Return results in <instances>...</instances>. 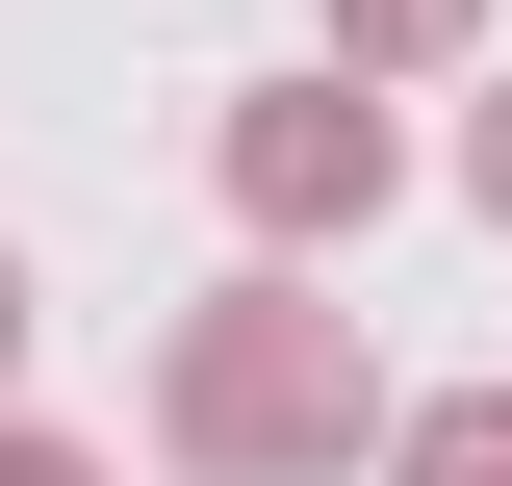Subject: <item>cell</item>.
I'll list each match as a JSON object with an SVG mask.
<instances>
[{"label": "cell", "mask_w": 512, "mask_h": 486, "mask_svg": "<svg viewBox=\"0 0 512 486\" xmlns=\"http://www.w3.org/2000/svg\"><path fill=\"white\" fill-rule=\"evenodd\" d=\"M487 52V0H333V77H461Z\"/></svg>", "instance_id": "3957f363"}, {"label": "cell", "mask_w": 512, "mask_h": 486, "mask_svg": "<svg viewBox=\"0 0 512 486\" xmlns=\"http://www.w3.org/2000/svg\"><path fill=\"white\" fill-rule=\"evenodd\" d=\"M205 154H231V231H256V256H333V231H384V180H410L384 77H333V52H308V77H256Z\"/></svg>", "instance_id": "7a4b0ae2"}, {"label": "cell", "mask_w": 512, "mask_h": 486, "mask_svg": "<svg viewBox=\"0 0 512 486\" xmlns=\"http://www.w3.org/2000/svg\"><path fill=\"white\" fill-rule=\"evenodd\" d=\"M0 486H103V435H52V410H0Z\"/></svg>", "instance_id": "5b68a950"}, {"label": "cell", "mask_w": 512, "mask_h": 486, "mask_svg": "<svg viewBox=\"0 0 512 486\" xmlns=\"http://www.w3.org/2000/svg\"><path fill=\"white\" fill-rule=\"evenodd\" d=\"M461 205H487V231H512V103H461Z\"/></svg>", "instance_id": "8992f818"}, {"label": "cell", "mask_w": 512, "mask_h": 486, "mask_svg": "<svg viewBox=\"0 0 512 486\" xmlns=\"http://www.w3.org/2000/svg\"><path fill=\"white\" fill-rule=\"evenodd\" d=\"M0 410H26V256H0Z\"/></svg>", "instance_id": "52a82bcc"}, {"label": "cell", "mask_w": 512, "mask_h": 486, "mask_svg": "<svg viewBox=\"0 0 512 486\" xmlns=\"http://www.w3.org/2000/svg\"><path fill=\"white\" fill-rule=\"evenodd\" d=\"M384 359H359V307L308 282V256H231V282L154 333V461L180 486H359L384 461Z\"/></svg>", "instance_id": "6da1fadb"}, {"label": "cell", "mask_w": 512, "mask_h": 486, "mask_svg": "<svg viewBox=\"0 0 512 486\" xmlns=\"http://www.w3.org/2000/svg\"><path fill=\"white\" fill-rule=\"evenodd\" d=\"M384 486H512V384H436V410L384 435Z\"/></svg>", "instance_id": "277c9868"}]
</instances>
